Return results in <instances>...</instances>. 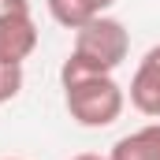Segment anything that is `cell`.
<instances>
[{
    "label": "cell",
    "instance_id": "6",
    "mask_svg": "<svg viewBox=\"0 0 160 160\" xmlns=\"http://www.w3.org/2000/svg\"><path fill=\"white\" fill-rule=\"evenodd\" d=\"M45 4H48V15H52L60 26H67V30H78V26H86L89 19L104 15L93 0H45Z\"/></svg>",
    "mask_w": 160,
    "mask_h": 160
},
{
    "label": "cell",
    "instance_id": "11",
    "mask_svg": "<svg viewBox=\"0 0 160 160\" xmlns=\"http://www.w3.org/2000/svg\"><path fill=\"white\" fill-rule=\"evenodd\" d=\"M0 160H19V157H0Z\"/></svg>",
    "mask_w": 160,
    "mask_h": 160
},
{
    "label": "cell",
    "instance_id": "9",
    "mask_svg": "<svg viewBox=\"0 0 160 160\" xmlns=\"http://www.w3.org/2000/svg\"><path fill=\"white\" fill-rule=\"evenodd\" d=\"M71 160H108V157H101V153H78V157H71Z\"/></svg>",
    "mask_w": 160,
    "mask_h": 160
},
{
    "label": "cell",
    "instance_id": "2",
    "mask_svg": "<svg viewBox=\"0 0 160 160\" xmlns=\"http://www.w3.org/2000/svg\"><path fill=\"white\" fill-rule=\"evenodd\" d=\"M63 104L67 116L86 127V130H101L112 127L127 108V89L112 75H89V78L63 82Z\"/></svg>",
    "mask_w": 160,
    "mask_h": 160
},
{
    "label": "cell",
    "instance_id": "5",
    "mask_svg": "<svg viewBox=\"0 0 160 160\" xmlns=\"http://www.w3.org/2000/svg\"><path fill=\"white\" fill-rule=\"evenodd\" d=\"M108 160H160V119L123 134L112 145Z\"/></svg>",
    "mask_w": 160,
    "mask_h": 160
},
{
    "label": "cell",
    "instance_id": "1",
    "mask_svg": "<svg viewBox=\"0 0 160 160\" xmlns=\"http://www.w3.org/2000/svg\"><path fill=\"white\" fill-rule=\"evenodd\" d=\"M127 52H130L127 26L112 15H97V19H89L86 26L75 30L71 56L60 67V86L75 82V78H89V75H112L127 60Z\"/></svg>",
    "mask_w": 160,
    "mask_h": 160
},
{
    "label": "cell",
    "instance_id": "10",
    "mask_svg": "<svg viewBox=\"0 0 160 160\" xmlns=\"http://www.w3.org/2000/svg\"><path fill=\"white\" fill-rule=\"evenodd\" d=\"M93 4H97V8H101V11H108V8H112V4H116V0H93Z\"/></svg>",
    "mask_w": 160,
    "mask_h": 160
},
{
    "label": "cell",
    "instance_id": "7",
    "mask_svg": "<svg viewBox=\"0 0 160 160\" xmlns=\"http://www.w3.org/2000/svg\"><path fill=\"white\" fill-rule=\"evenodd\" d=\"M22 93V67H11V63H0V104L15 101Z\"/></svg>",
    "mask_w": 160,
    "mask_h": 160
},
{
    "label": "cell",
    "instance_id": "4",
    "mask_svg": "<svg viewBox=\"0 0 160 160\" xmlns=\"http://www.w3.org/2000/svg\"><path fill=\"white\" fill-rule=\"evenodd\" d=\"M127 97L142 116L160 119V45H153L138 60V71H134L130 86H127Z\"/></svg>",
    "mask_w": 160,
    "mask_h": 160
},
{
    "label": "cell",
    "instance_id": "3",
    "mask_svg": "<svg viewBox=\"0 0 160 160\" xmlns=\"http://www.w3.org/2000/svg\"><path fill=\"white\" fill-rule=\"evenodd\" d=\"M34 48H38V22L30 8L4 11L0 15V63L22 67V60H30Z\"/></svg>",
    "mask_w": 160,
    "mask_h": 160
},
{
    "label": "cell",
    "instance_id": "8",
    "mask_svg": "<svg viewBox=\"0 0 160 160\" xmlns=\"http://www.w3.org/2000/svg\"><path fill=\"white\" fill-rule=\"evenodd\" d=\"M15 8H30V0H0V15L4 11H15Z\"/></svg>",
    "mask_w": 160,
    "mask_h": 160
}]
</instances>
